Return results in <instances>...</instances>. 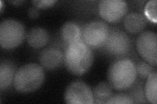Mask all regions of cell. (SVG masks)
I'll return each instance as SVG.
<instances>
[{
  "mask_svg": "<svg viewBox=\"0 0 157 104\" xmlns=\"http://www.w3.org/2000/svg\"><path fill=\"white\" fill-rule=\"evenodd\" d=\"M94 53L91 48L81 41L68 45L64 53L63 63L67 70L75 76H82L91 68Z\"/></svg>",
  "mask_w": 157,
  "mask_h": 104,
  "instance_id": "1",
  "label": "cell"
},
{
  "mask_svg": "<svg viewBox=\"0 0 157 104\" xmlns=\"http://www.w3.org/2000/svg\"><path fill=\"white\" fill-rule=\"evenodd\" d=\"M137 76L135 63L126 58L113 63L107 72L109 83L117 91H125L131 88L136 81Z\"/></svg>",
  "mask_w": 157,
  "mask_h": 104,
  "instance_id": "2",
  "label": "cell"
},
{
  "mask_svg": "<svg viewBox=\"0 0 157 104\" xmlns=\"http://www.w3.org/2000/svg\"><path fill=\"white\" fill-rule=\"evenodd\" d=\"M45 79V73L41 65L36 63H29L17 70L13 86L19 92H32L42 86Z\"/></svg>",
  "mask_w": 157,
  "mask_h": 104,
  "instance_id": "3",
  "label": "cell"
},
{
  "mask_svg": "<svg viewBox=\"0 0 157 104\" xmlns=\"http://www.w3.org/2000/svg\"><path fill=\"white\" fill-rule=\"evenodd\" d=\"M26 37L24 25L14 19H6L0 24V44L2 48L11 49L18 47Z\"/></svg>",
  "mask_w": 157,
  "mask_h": 104,
  "instance_id": "4",
  "label": "cell"
},
{
  "mask_svg": "<svg viewBox=\"0 0 157 104\" xmlns=\"http://www.w3.org/2000/svg\"><path fill=\"white\" fill-rule=\"evenodd\" d=\"M131 46L130 38L125 32L112 29H109V35L101 48L111 56L124 57L130 52Z\"/></svg>",
  "mask_w": 157,
  "mask_h": 104,
  "instance_id": "5",
  "label": "cell"
},
{
  "mask_svg": "<svg viewBox=\"0 0 157 104\" xmlns=\"http://www.w3.org/2000/svg\"><path fill=\"white\" fill-rule=\"evenodd\" d=\"M109 29L104 21L90 22L82 29V41L91 48H101L109 35Z\"/></svg>",
  "mask_w": 157,
  "mask_h": 104,
  "instance_id": "6",
  "label": "cell"
},
{
  "mask_svg": "<svg viewBox=\"0 0 157 104\" xmlns=\"http://www.w3.org/2000/svg\"><path fill=\"white\" fill-rule=\"evenodd\" d=\"M136 48L140 56L151 65H157V35L155 32L141 33L136 41Z\"/></svg>",
  "mask_w": 157,
  "mask_h": 104,
  "instance_id": "7",
  "label": "cell"
},
{
  "mask_svg": "<svg viewBox=\"0 0 157 104\" xmlns=\"http://www.w3.org/2000/svg\"><path fill=\"white\" fill-rule=\"evenodd\" d=\"M128 11V6L123 0H102L98 5L100 15L109 23H117Z\"/></svg>",
  "mask_w": 157,
  "mask_h": 104,
  "instance_id": "8",
  "label": "cell"
},
{
  "mask_svg": "<svg viewBox=\"0 0 157 104\" xmlns=\"http://www.w3.org/2000/svg\"><path fill=\"white\" fill-rule=\"evenodd\" d=\"M66 103L70 104L94 103L92 91L86 83L77 80L71 83L64 94Z\"/></svg>",
  "mask_w": 157,
  "mask_h": 104,
  "instance_id": "9",
  "label": "cell"
},
{
  "mask_svg": "<svg viewBox=\"0 0 157 104\" xmlns=\"http://www.w3.org/2000/svg\"><path fill=\"white\" fill-rule=\"evenodd\" d=\"M39 61L43 68L53 70L62 65L64 61V54L58 48L48 47L39 54Z\"/></svg>",
  "mask_w": 157,
  "mask_h": 104,
  "instance_id": "10",
  "label": "cell"
},
{
  "mask_svg": "<svg viewBox=\"0 0 157 104\" xmlns=\"http://www.w3.org/2000/svg\"><path fill=\"white\" fill-rule=\"evenodd\" d=\"M147 19L141 13H132L124 19L123 25L126 31L131 34H137L144 30L147 26Z\"/></svg>",
  "mask_w": 157,
  "mask_h": 104,
  "instance_id": "11",
  "label": "cell"
},
{
  "mask_svg": "<svg viewBox=\"0 0 157 104\" xmlns=\"http://www.w3.org/2000/svg\"><path fill=\"white\" fill-rule=\"evenodd\" d=\"M82 34L80 26L73 22H66L60 29L61 37L67 45L82 41Z\"/></svg>",
  "mask_w": 157,
  "mask_h": 104,
  "instance_id": "12",
  "label": "cell"
},
{
  "mask_svg": "<svg viewBox=\"0 0 157 104\" xmlns=\"http://www.w3.org/2000/svg\"><path fill=\"white\" fill-rule=\"evenodd\" d=\"M16 66L9 60H3L0 64V90L6 91L13 84Z\"/></svg>",
  "mask_w": 157,
  "mask_h": 104,
  "instance_id": "13",
  "label": "cell"
},
{
  "mask_svg": "<svg viewBox=\"0 0 157 104\" xmlns=\"http://www.w3.org/2000/svg\"><path fill=\"white\" fill-rule=\"evenodd\" d=\"M27 42L29 46L39 49L45 46L49 41V34L46 29L42 27L32 28L28 33Z\"/></svg>",
  "mask_w": 157,
  "mask_h": 104,
  "instance_id": "14",
  "label": "cell"
},
{
  "mask_svg": "<svg viewBox=\"0 0 157 104\" xmlns=\"http://www.w3.org/2000/svg\"><path fill=\"white\" fill-rule=\"evenodd\" d=\"M92 94L94 103H106L113 95V87L109 83L101 82L95 87Z\"/></svg>",
  "mask_w": 157,
  "mask_h": 104,
  "instance_id": "15",
  "label": "cell"
},
{
  "mask_svg": "<svg viewBox=\"0 0 157 104\" xmlns=\"http://www.w3.org/2000/svg\"><path fill=\"white\" fill-rule=\"evenodd\" d=\"M144 93L147 100L149 103H157V71L152 72L147 78L144 87Z\"/></svg>",
  "mask_w": 157,
  "mask_h": 104,
  "instance_id": "16",
  "label": "cell"
},
{
  "mask_svg": "<svg viewBox=\"0 0 157 104\" xmlns=\"http://www.w3.org/2000/svg\"><path fill=\"white\" fill-rule=\"evenodd\" d=\"M136 69L137 75H138L142 79L147 78L152 72L156 70L155 67L145 61H141L137 63L136 65Z\"/></svg>",
  "mask_w": 157,
  "mask_h": 104,
  "instance_id": "17",
  "label": "cell"
},
{
  "mask_svg": "<svg viewBox=\"0 0 157 104\" xmlns=\"http://www.w3.org/2000/svg\"><path fill=\"white\" fill-rule=\"evenodd\" d=\"M156 0H151L147 3L145 7V14L147 19L156 23Z\"/></svg>",
  "mask_w": 157,
  "mask_h": 104,
  "instance_id": "18",
  "label": "cell"
},
{
  "mask_svg": "<svg viewBox=\"0 0 157 104\" xmlns=\"http://www.w3.org/2000/svg\"><path fill=\"white\" fill-rule=\"evenodd\" d=\"M107 104H132L134 103L133 99L131 98L130 95H125L123 93L113 95L107 102Z\"/></svg>",
  "mask_w": 157,
  "mask_h": 104,
  "instance_id": "19",
  "label": "cell"
},
{
  "mask_svg": "<svg viewBox=\"0 0 157 104\" xmlns=\"http://www.w3.org/2000/svg\"><path fill=\"white\" fill-rule=\"evenodd\" d=\"M142 88H142V86L136 85L134 87L133 90L132 91L130 96L132 99H133L134 103L146 102V101L144 100L146 99L144 93V90H142Z\"/></svg>",
  "mask_w": 157,
  "mask_h": 104,
  "instance_id": "20",
  "label": "cell"
},
{
  "mask_svg": "<svg viewBox=\"0 0 157 104\" xmlns=\"http://www.w3.org/2000/svg\"><path fill=\"white\" fill-rule=\"evenodd\" d=\"M33 4L37 9H47L53 6L56 3L55 0H40V1H33Z\"/></svg>",
  "mask_w": 157,
  "mask_h": 104,
  "instance_id": "21",
  "label": "cell"
},
{
  "mask_svg": "<svg viewBox=\"0 0 157 104\" xmlns=\"http://www.w3.org/2000/svg\"><path fill=\"white\" fill-rule=\"evenodd\" d=\"M39 15V11L37 7H30L28 10V16L32 19H35Z\"/></svg>",
  "mask_w": 157,
  "mask_h": 104,
  "instance_id": "22",
  "label": "cell"
},
{
  "mask_svg": "<svg viewBox=\"0 0 157 104\" xmlns=\"http://www.w3.org/2000/svg\"><path fill=\"white\" fill-rule=\"evenodd\" d=\"M11 3H14V5H18L20 3H22L23 2V1H12V2H10Z\"/></svg>",
  "mask_w": 157,
  "mask_h": 104,
  "instance_id": "23",
  "label": "cell"
}]
</instances>
